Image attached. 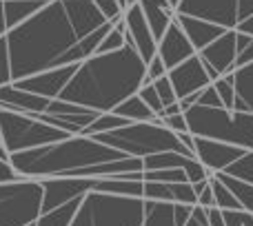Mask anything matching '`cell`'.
Instances as JSON below:
<instances>
[{"label":"cell","instance_id":"6da1fadb","mask_svg":"<svg viewBox=\"0 0 253 226\" xmlns=\"http://www.w3.org/2000/svg\"><path fill=\"white\" fill-rule=\"evenodd\" d=\"M109 25L96 0H49L7 34L13 82L80 65L89 58L83 40Z\"/></svg>","mask_w":253,"mask_h":226},{"label":"cell","instance_id":"7a4b0ae2","mask_svg":"<svg viewBox=\"0 0 253 226\" xmlns=\"http://www.w3.org/2000/svg\"><path fill=\"white\" fill-rule=\"evenodd\" d=\"M147 84V62L131 47L91 56L78 65L60 100L96 113H111Z\"/></svg>","mask_w":253,"mask_h":226},{"label":"cell","instance_id":"3957f363","mask_svg":"<svg viewBox=\"0 0 253 226\" xmlns=\"http://www.w3.org/2000/svg\"><path fill=\"white\" fill-rule=\"evenodd\" d=\"M129 157L118 149L98 142L91 135H71L56 144L38 147L31 151L13 153L9 157L16 173L29 180H49V178H71L76 171L87 166L107 164Z\"/></svg>","mask_w":253,"mask_h":226},{"label":"cell","instance_id":"277c9868","mask_svg":"<svg viewBox=\"0 0 253 226\" xmlns=\"http://www.w3.org/2000/svg\"><path fill=\"white\" fill-rule=\"evenodd\" d=\"M91 138H96L98 142L107 144L111 149H118L120 153L129 157H149L167 151L196 157L182 144L178 133H173L171 129H167L165 124H158V122H133V124L123 126L118 131L91 135Z\"/></svg>","mask_w":253,"mask_h":226},{"label":"cell","instance_id":"5b68a950","mask_svg":"<svg viewBox=\"0 0 253 226\" xmlns=\"http://www.w3.org/2000/svg\"><path fill=\"white\" fill-rule=\"evenodd\" d=\"M189 133L196 138H209L253 151V113L211 109V107H191L187 113Z\"/></svg>","mask_w":253,"mask_h":226},{"label":"cell","instance_id":"8992f818","mask_svg":"<svg viewBox=\"0 0 253 226\" xmlns=\"http://www.w3.org/2000/svg\"><path fill=\"white\" fill-rule=\"evenodd\" d=\"M144 200L109 193H89L83 197L71 226H142Z\"/></svg>","mask_w":253,"mask_h":226},{"label":"cell","instance_id":"52a82bcc","mask_svg":"<svg viewBox=\"0 0 253 226\" xmlns=\"http://www.w3.org/2000/svg\"><path fill=\"white\" fill-rule=\"evenodd\" d=\"M67 138H71L67 131L56 129L51 124H44L36 115L0 109V142L7 149L9 157L13 153H22V151H31V149H38V147H47V144H56Z\"/></svg>","mask_w":253,"mask_h":226},{"label":"cell","instance_id":"ba28073f","mask_svg":"<svg viewBox=\"0 0 253 226\" xmlns=\"http://www.w3.org/2000/svg\"><path fill=\"white\" fill-rule=\"evenodd\" d=\"M44 188L40 180L0 182V226H31L42 215Z\"/></svg>","mask_w":253,"mask_h":226},{"label":"cell","instance_id":"9c48e42d","mask_svg":"<svg viewBox=\"0 0 253 226\" xmlns=\"http://www.w3.org/2000/svg\"><path fill=\"white\" fill-rule=\"evenodd\" d=\"M44 188L42 215L60 209L74 200H83L84 195L96 191L98 178H49L40 180Z\"/></svg>","mask_w":253,"mask_h":226},{"label":"cell","instance_id":"30bf717a","mask_svg":"<svg viewBox=\"0 0 253 226\" xmlns=\"http://www.w3.org/2000/svg\"><path fill=\"white\" fill-rule=\"evenodd\" d=\"M123 20H125V27H126L125 29L126 47L135 49V51L140 53V58L149 65V62L158 56V38H156V34L151 31V27H149L140 2L126 9Z\"/></svg>","mask_w":253,"mask_h":226},{"label":"cell","instance_id":"8fae6325","mask_svg":"<svg viewBox=\"0 0 253 226\" xmlns=\"http://www.w3.org/2000/svg\"><path fill=\"white\" fill-rule=\"evenodd\" d=\"M175 13L202 18L229 31L238 29V0H182Z\"/></svg>","mask_w":253,"mask_h":226},{"label":"cell","instance_id":"7c38bea8","mask_svg":"<svg viewBox=\"0 0 253 226\" xmlns=\"http://www.w3.org/2000/svg\"><path fill=\"white\" fill-rule=\"evenodd\" d=\"M200 58L205 60L207 71L211 80H220L222 75H229L236 71L238 62V31H227L215 42H211L207 49L200 51Z\"/></svg>","mask_w":253,"mask_h":226},{"label":"cell","instance_id":"4fadbf2b","mask_svg":"<svg viewBox=\"0 0 253 226\" xmlns=\"http://www.w3.org/2000/svg\"><path fill=\"white\" fill-rule=\"evenodd\" d=\"M169 80L175 89L178 100L193 96V93H200V91H205L207 87L213 84V80H211V75H209V71H207V65L200 58V53H196L193 58L184 60L182 65L173 67V69L169 71Z\"/></svg>","mask_w":253,"mask_h":226},{"label":"cell","instance_id":"5bb4252c","mask_svg":"<svg viewBox=\"0 0 253 226\" xmlns=\"http://www.w3.org/2000/svg\"><path fill=\"white\" fill-rule=\"evenodd\" d=\"M247 153L249 151L227 142H218V140H209V138H196V157L207 166V171L211 175L224 173L229 166H233Z\"/></svg>","mask_w":253,"mask_h":226},{"label":"cell","instance_id":"9a60e30c","mask_svg":"<svg viewBox=\"0 0 253 226\" xmlns=\"http://www.w3.org/2000/svg\"><path fill=\"white\" fill-rule=\"evenodd\" d=\"M76 71H78V65H71V67H62V69L44 71V74L31 75V78H25V80H18V82H13V84L25 89V91L36 93V96L56 100V98L62 96V91L67 89V84L74 78Z\"/></svg>","mask_w":253,"mask_h":226},{"label":"cell","instance_id":"2e32d148","mask_svg":"<svg viewBox=\"0 0 253 226\" xmlns=\"http://www.w3.org/2000/svg\"><path fill=\"white\" fill-rule=\"evenodd\" d=\"M196 47L191 44V40L187 38V34L182 31V27L178 25V20H173V25L167 29V34L158 42V56L162 58V62L167 65V69L182 65L184 60L196 56Z\"/></svg>","mask_w":253,"mask_h":226},{"label":"cell","instance_id":"e0dca14e","mask_svg":"<svg viewBox=\"0 0 253 226\" xmlns=\"http://www.w3.org/2000/svg\"><path fill=\"white\" fill-rule=\"evenodd\" d=\"M51 100L42 96H36L31 91L16 87V84H7V87H0V109L7 111H18V113H47Z\"/></svg>","mask_w":253,"mask_h":226},{"label":"cell","instance_id":"ac0fdd59","mask_svg":"<svg viewBox=\"0 0 253 226\" xmlns=\"http://www.w3.org/2000/svg\"><path fill=\"white\" fill-rule=\"evenodd\" d=\"M175 20H178V25L182 27V31L187 34V38L191 40V44L196 47L198 53L229 31V29H224V27L213 25V22H209V20L193 18V16H182V13H175Z\"/></svg>","mask_w":253,"mask_h":226},{"label":"cell","instance_id":"d6986e66","mask_svg":"<svg viewBox=\"0 0 253 226\" xmlns=\"http://www.w3.org/2000/svg\"><path fill=\"white\" fill-rule=\"evenodd\" d=\"M140 7H142L144 18H147L151 31L156 34L158 42H160V38L167 34V29L173 25L175 9L169 4V0H140Z\"/></svg>","mask_w":253,"mask_h":226},{"label":"cell","instance_id":"ffe728a7","mask_svg":"<svg viewBox=\"0 0 253 226\" xmlns=\"http://www.w3.org/2000/svg\"><path fill=\"white\" fill-rule=\"evenodd\" d=\"M233 87H236V105L233 111L253 113V62L247 67H240L231 74Z\"/></svg>","mask_w":253,"mask_h":226},{"label":"cell","instance_id":"44dd1931","mask_svg":"<svg viewBox=\"0 0 253 226\" xmlns=\"http://www.w3.org/2000/svg\"><path fill=\"white\" fill-rule=\"evenodd\" d=\"M44 4H47V0H4V16H7L9 31L27 22Z\"/></svg>","mask_w":253,"mask_h":226},{"label":"cell","instance_id":"7402d4cb","mask_svg":"<svg viewBox=\"0 0 253 226\" xmlns=\"http://www.w3.org/2000/svg\"><path fill=\"white\" fill-rule=\"evenodd\" d=\"M114 113L120 115V117H125V120H129V122H158V124H162V120L149 109L147 102H144L138 93L131 96V98H126L123 105L116 107Z\"/></svg>","mask_w":253,"mask_h":226},{"label":"cell","instance_id":"603a6c76","mask_svg":"<svg viewBox=\"0 0 253 226\" xmlns=\"http://www.w3.org/2000/svg\"><path fill=\"white\" fill-rule=\"evenodd\" d=\"M142 226H178L175 204H171V202L144 200V224Z\"/></svg>","mask_w":253,"mask_h":226},{"label":"cell","instance_id":"cb8c5ba5","mask_svg":"<svg viewBox=\"0 0 253 226\" xmlns=\"http://www.w3.org/2000/svg\"><path fill=\"white\" fill-rule=\"evenodd\" d=\"M80 204H83V200H74V202H69V204L60 206V209L51 211V213L40 215V220L36 222V226H71L76 213H78V209H80Z\"/></svg>","mask_w":253,"mask_h":226},{"label":"cell","instance_id":"d4e9b609","mask_svg":"<svg viewBox=\"0 0 253 226\" xmlns=\"http://www.w3.org/2000/svg\"><path fill=\"white\" fill-rule=\"evenodd\" d=\"M215 178L222 180V182L236 193V197L240 200L242 209L253 213V184L251 182H245V180L233 178V175H227V173H215Z\"/></svg>","mask_w":253,"mask_h":226},{"label":"cell","instance_id":"484cf974","mask_svg":"<svg viewBox=\"0 0 253 226\" xmlns=\"http://www.w3.org/2000/svg\"><path fill=\"white\" fill-rule=\"evenodd\" d=\"M129 124H133V122H129V120H125V117L116 115L114 111H111V113H100V115H98L96 120H93L91 124L87 126V129H84L83 135L111 133V131H118V129H123V126H129Z\"/></svg>","mask_w":253,"mask_h":226},{"label":"cell","instance_id":"4316f807","mask_svg":"<svg viewBox=\"0 0 253 226\" xmlns=\"http://www.w3.org/2000/svg\"><path fill=\"white\" fill-rule=\"evenodd\" d=\"M211 187H213V195H215V209L222 211H245L240 204V200L236 197V193L215 175H211Z\"/></svg>","mask_w":253,"mask_h":226},{"label":"cell","instance_id":"83f0119b","mask_svg":"<svg viewBox=\"0 0 253 226\" xmlns=\"http://www.w3.org/2000/svg\"><path fill=\"white\" fill-rule=\"evenodd\" d=\"M142 200H153V202H173V184L169 182H144V195Z\"/></svg>","mask_w":253,"mask_h":226},{"label":"cell","instance_id":"f1b7e54d","mask_svg":"<svg viewBox=\"0 0 253 226\" xmlns=\"http://www.w3.org/2000/svg\"><path fill=\"white\" fill-rule=\"evenodd\" d=\"M13 84V74H11V56H9V42L7 36L0 38V87Z\"/></svg>","mask_w":253,"mask_h":226},{"label":"cell","instance_id":"f546056e","mask_svg":"<svg viewBox=\"0 0 253 226\" xmlns=\"http://www.w3.org/2000/svg\"><path fill=\"white\" fill-rule=\"evenodd\" d=\"M224 173L233 175V178H240V180H245V182H251L253 184V151H249L245 157H240V160H238L233 166H229Z\"/></svg>","mask_w":253,"mask_h":226},{"label":"cell","instance_id":"4dcf8cb0","mask_svg":"<svg viewBox=\"0 0 253 226\" xmlns=\"http://www.w3.org/2000/svg\"><path fill=\"white\" fill-rule=\"evenodd\" d=\"M213 87L218 89L220 98H222L224 109H231V111H233V105H236V87H233L231 74H229V75H222L220 80H215Z\"/></svg>","mask_w":253,"mask_h":226},{"label":"cell","instance_id":"1f68e13d","mask_svg":"<svg viewBox=\"0 0 253 226\" xmlns=\"http://www.w3.org/2000/svg\"><path fill=\"white\" fill-rule=\"evenodd\" d=\"M138 96L142 98L144 102H147V107L151 109L153 113H156L158 117H162V113H165V105H162V100H160V96H158V91H156V87H153V82H147L142 89L138 91Z\"/></svg>","mask_w":253,"mask_h":226},{"label":"cell","instance_id":"d6a6232c","mask_svg":"<svg viewBox=\"0 0 253 226\" xmlns=\"http://www.w3.org/2000/svg\"><path fill=\"white\" fill-rule=\"evenodd\" d=\"M153 87H156V91H158V96H160L165 109H167V107H171V105H175V102H180L178 96H175L173 84H171V80H169V74H167L165 78L156 80V82H153Z\"/></svg>","mask_w":253,"mask_h":226},{"label":"cell","instance_id":"836d02e7","mask_svg":"<svg viewBox=\"0 0 253 226\" xmlns=\"http://www.w3.org/2000/svg\"><path fill=\"white\" fill-rule=\"evenodd\" d=\"M198 105H200V107H211V109H222L224 102H222V98H220L218 89L211 84V87H207L205 91L200 93V98H198Z\"/></svg>","mask_w":253,"mask_h":226},{"label":"cell","instance_id":"e575fe53","mask_svg":"<svg viewBox=\"0 0 253 226\" xmlns=\"http://www.w3.org/2000/svg\"><path fill=\"white\" fill-rule=\"evenodd\" d=\"M162 124L167 129H171L173 133H189V124H187V115L184 113H178V115H167V117H160Z\"/></svg>","mask_w":253,"mask_h":226},{"label":"cell","instance_id":"d590c367","mask_svg":"<svg viewBox=\"0 0 253 226\" xmlns=\"http://www.w3.org/2000/svg\"><path fill=\"white\" fill-rule=\"evenodd\" d=\"M169 74V69H167V65L162 62L160 56H156L151 62L147 65V82H156V80L165 78V75Z\"/></svg>","mask_w":253,"mask_h":226},{"label":"cell","instance_id":"8d00e7d4","mask_svg":"<svg viewBox=\"0 0 253 226\" xmlns=\"http://www.w3.org/2000/svg\"><path fill=\"white\" fill-rule=\"evenodd\" d=\"M184 226H209V211H207L205 206L198 204L196 209H193L191 220H189Z\"/></svg>","mask_w":253,"mask_h":226},{"label":"cell","instance_id":"74e56055","mask_svg":"<svg viewBox=\"0 0 253 226\" xmlns=\"http://www.w3.org/2000/svg\"><path fill=\"white\" fill-rule=\"evenodd\" d=\"M222 215L227 226H247V211H222Z\"/></svg>","mask_w":253,"mask_h":226},{"label":"cell","instance_id":"f35d334b","mask_svg":"<svg viewBox=\"0 0 253 226\" xmlns=\"http://www.w3.org/2000/svg\"><path fill=\"white\" fill-rule=\"evenodd\" d=\"M198 204L205 206V209H215V195H213V187H211V182H209V187L198 195Z\"/></svg>","mask_w":253,"mask_h":226},{"label":"cell","instance_id":"ab89813d","mask_svg":"<svg viewBox=\"0 0 253 226\" xmlns=\"http://www.w3.org/2000/svg\"><path fill=\"white\" fill-rule=\"evenodd\" d=\"M207 211H209V226H227L220 209H207Z\"/></svg>","mask_w":253,"mask_h":226},{"label":"cell","instance_id":"60d3db41","mask_svg":"<svg viewBox=\"0 0 253 226\" xmlns=\"http://www.w3.org/2000/svg\"><path fill=\"white\" fill-rule=\"evenodd\" d=\"M9 34V27H7V16H4V0H0V38Z\"/></svg>","mask_w":253,"mask_h":226},{"label":"cell","instance_id":"b9f144b4","mask_svg":"<svg viewBox=\"0 0 253 226\" xmlns=\"http://www.w3.org/2000/svg\"><path fill=\"white\" fill-rule=\"evenodd\" d=\"M178 113H184V111H182V107H180V102H175V105L167 107L165 113H162V117H167V115H178Z\"/></svg>","mask_w":253,"mask_h":226},{"label":"cell","instance_id":"7bdbcfd3","mask_svg":"<svg viewBox=\"0 0 253 226\" xmlns=\"http://www.w3.org/2000/svg\"><path fill=\"white\" fill-rule=\"evenodd\" d=\"M0 160H7L9 162V153H7V149L2 147V142H0Z\"/></svg>","mask_w":253,"mask_h":226},{"label":"cell","instance_id":"ee69618b","mask_svg":"<svg viewBox=\"0 0 253 226\" xmlns=\"http://www.w3.org/2000/svg\"><path fill=\"white\" fill-rule=\"evenodd\" d=\"M180 2H182V0H169V4H171V7H173V9H175V11H178Z\"/></svg>","mask_w":253,"mask_h":226},{"label":"cell","instance_id":"f6af8a7d","mask_svg":"<svg viewBox=\"0 0 253 226\" xmlns=\"http://www.w3.org/2000/svg\"><path fill=\"white\" fill-rule=\"evenodd\" d=\"M118 2H120V4H123V9H125V11H126V0H118Z\"/></svg>","mask_w":253,"mask_h":226},{"label":"cell","instance_id":"bcb514c9","mask_svg":"<svg viewBox=\"0 0 253 226\" xmlns=\"http://www.w3.org/2000/svg\"><path fill=\"white\" fill-rule=\"evenodd\" d=\"M31 226H36V224H31Z\"/></svg>","mask_w":253,"mask_h":226},{"label":"cell","instance_id":"7dc6e473","mask_svg":"<svg viewBox=\"0 0 253 226\" xmlns=\"http://www.w3.org/2000/svg\"><path fill=\"white\" fill-rule=\"evenodd\" d=\"M96 2H98V0H96Z\"/></svg>","mask_w":253,"mask_h":226},{"label":"cell","instance_id":"c3c4849f","mask_svg":"<svg viewBox=\"0 0 253 226\" xmlns=\"http://www.w3.org/2000/svg\"><path fill=\"white\" fill-rule=\"evenodd\" d=\"M47 2H49V0H47Z\"/></svg>","mask_w":253,"mask_h":226}]
</instances>
